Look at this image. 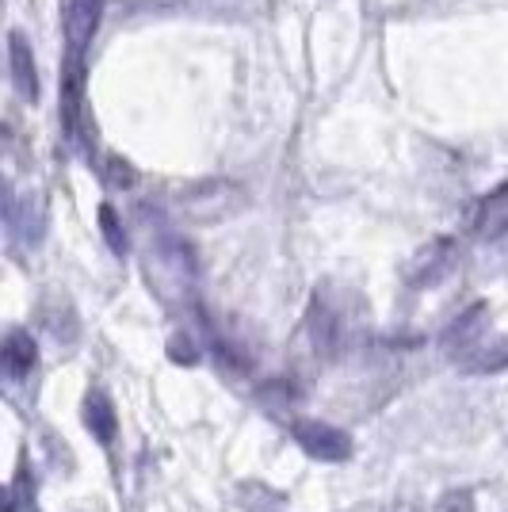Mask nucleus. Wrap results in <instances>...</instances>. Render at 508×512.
Masks as SVG:
<instances>
[{"instance_id":"10","label":"nucleus","mask_w":508,"mask_h":512,"mask_svg":"<svg viewBox=\"0 0 508 512\" xmlns=\"http://www.w3.org/2000/svg\"><path fill=\"white\" fill-rule=\"evenodd\" d=\"M81 88H85V62H81V58H69V65H65V77H62V115H65V130H69V134L77 130Z\"/></svg>"},{"instance_id":"11","label":"nucleus","mask_w":508,"mask_h":512,"mask_svg":"<svg viewBox=\"0 0 508 512\" xmlns=\"http://www.w3.org/2000/svg\"><path fill=\"white\" fill-rule=\"evenodd\" d=\"M237 493H241L245 512H283V505H287V497L276 493L272 486H264V482H245Z\"/></svg>"},{"instance_id":"15","label":"nucleus","mask_w":508,"mask_h":512,"mask_svg":"<svg viewBox=\"0 0 508 512\" xmlns=\"http://www.w3.org/2000/svg\"><path fill=\"white\" fill-rule=\"evenodd\" d=\"M440 512H474V497H470V490L447 493L444 501H440Z\"/></svg>"},{"instance_id":"1","label":"nucleus","mask_w":508,"mask_h":512,"mask_svg":"<svg viewBox=\"0 0 508 512\" xmlns=\"http://www.w3.org/2000/svg\"><path fill=\"white\" fill-rule=\"evenodd\" d=\"M298 448L306 451L310 459H321V463H344L352 459V436L337 425H325V421H314V417H302L291 425Z\"/></svg>"},{"instance_id":"3","label":"nucleus","mask_w":508,"mask_h":512,"mask_svg":"<svg viewBox=\"0 0 508 512\" xmlns=\"http://www.w3.org/2000/svg\"><path fill=\"white\" fill-rule=\"evenodd\" d=\"M100 20H104V0H69V8H65V43H69V58H81V54H85V46L92 43Z\"/></svg>"},{"instance_id":"12","label":"nucleus","mask_w":508,"mask_h":512,"mask_svg":"<svg viewBox=\"0 0 508 512\" xmlns=\"http://www.w3.org/2000/svg\"><path fill=\"white\" fill-rule=\"evenodd\" d=\"M100 230H104V241L107 249L115 256H127L130 241H127V230H123V222H119V214H115V207H100Z\"/></svg>"},{"instance_id":"8","label":"nucleus","mask_w":508,"mask_h":512,"mask_svg":"<svg viewBox=\"0 0 508 512\" xmlns=\"http://www.w3.org/2000/svg\"><path fill=\"white\" fill-rule=\"evenodd\" d=\"M474 230H478V237H486V241H497V237L508 234V184L497 188L493 195H486L482 211L474 218Z\"/></svg>"},{"instance_id":"6","label":"nucleus","mask_w":508,"mask_h":512,"mask_svg":"<svg viewBox=\"0 0 508 512\" xmlns=\"http://www.w3.org/2000/svg\"><path fill=\"white\" fill-rule=\"evenodd\" d=\"M85 428L92 432V440H100V444L115 440L119 413H115V406H111V398H107L104 390H88L85 394Z\"/></svg>"},{"instance_id":"2","label":"nucleus","mask_w":508,"mask_h":512,"mask_svg":"<svg viewBox=\"0 0 508 512\" xmlns=\"http://www.w3.org/2000/svg\"><path fill=\"white\" fill-rule=\"evenodd\" d=\"M451 268H455V241L440 237L413 256V264L405 268V279H409V287H436L451 276Z\"/></svg>"},{"instance_id":"4","label":"nucleus","mask_w":508,"mask_h":512,"mask_svg":"<svg viewBox=\"0 0 508 512\" xmlns=\"http://www.w3.org/2000/svg\"><path fill=\"white\" fill-rule=\"evenodd\" d=\"M486 321H489V306H486V302H474L466 314H459V318L444 329V337H440L444 352H451L455 360H459V356H466V352H474V348L482 344Z\"/></svg>"},{"instance_id":"14","label":"nucleus","mask_w":508,"mask_h":512,"mask_svg":"<svg viewBox=\"0 0 508 512\" xmlns=\"http://www.w3.org/2000/svg\"><path fill=\"white\" fill-rule=\"evenodd\" d=\"M169 360L184 363V367H195V363H199V352H195V344H191L188 337H172V341H169Z\"/></svg>"},{"instance_id":"9","label":"nucleus","mask_w":508,"mask_h":512,"mask_svg":"<svg viewBox=\"0 0 508 512\" xmlns=\"http://www.w3.org/2000/svg\"><path fill=\"white\" fill-rule=\"evenodd\" d=\"M505 367H508V337L493 344L482 341L474 352L459 356V371H466V375H493V371H505Z\"/></svg>"},{"instance_id":"5","label":"nucleus","mask_w":508,"mask_h":512,"mask_svg":"<svg viewBox=\"0 0 508 512\" xmlns=\"http://www.w3.org/2000/svg\"><path fill=\"white\" fill-rule=\"evenodd\" d=\"M8 65H12V85L20 92L27 104L39 100V69H35V54H31V43L23 39L20 31L8 35Z\"/></svg>"},{"instance_id":"7","label":"nucleus","mask_w":508,"mask_h":512,"mask_svg":"<svg viewBox=\"0 0 508 512\" xmlns=\"http://www.w3.org/2000/svg\"><path fill=\"white\" fill-rule=\"evenodd\" d=\"M0 360H4V371L12 375V379H23V375H31V367L39 363V348L31 341V333L27 329H16V333H8V341H4V352H0Z\"/></svg>"},{"instance_id":"13","label":"nucleus","mask_w":508,"mask_h":512,"mask_svg":"<svg viewBox=\"0 0 508 512\" xmlns=\"http://www.w3.org/2000/svg\"><path fill=\"white\" fill-rule=\"evenodd\" d=\"M107 184L111 188H134L138 184V172L130 169L123 157H107Z\"/></svg>"}]
</instances>
